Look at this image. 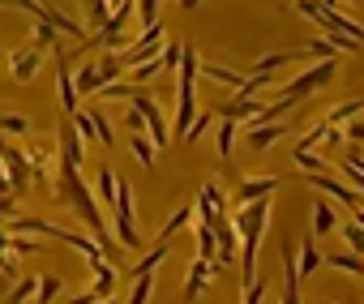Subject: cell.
<instances>
[{
	"label": "cell",
	"instance_id": "cell-1",
	"mask_svg": "<svg viewBox=\"0 0 364 304\" xmlns=\"http://www.w3.org/2000/svg\"><path fill=\"white\" fill-rule=\"evenodd\" d=\"M334 77H338V56H334V60H313V65H309V69H300L287 86H279V99H287V103L309 99V94L326 90Z\"/></svg>",
	"mask_w": 364,
	"mask_h": 304
},
{
	"label": "cell",
	"instance_id": "cell-2",
	"mask_svg": "<svg viewBox=\"0 0 364 304\" xmlns=\"http://www.w3.org/2000/svg\"><path fill=\"white\" fill-rule=\"evenodd\" d=\"M163 35H167V31H163V22H159V26H150V31H141V35H137V39L120 52V65H124V69H137V65L154 60V56L163 52V43H167Z\"/></svg>",
	"mask_w": 364,
	"mask_h": 304
},
{
	"label": "cell",
	"instance_id": "cell-3",
	"mask_svg": "<svg viewBox=\"0 0 364 304\" xmlns=\"http://www.w3.org/2000/svg\"><path fill=\"white\" fill-rule=\"evenodd\" d=\"M0 168L9 172V185H14V193H22V189L35 180V172H31V159H26V150L9 146V141H5V133H0Z\"/></svg>",
	"mask_w": 364,
	"mask_h": 304
},
{
	"label": "cell",
	"instance_id": "cell-4",
	"mask_svg": "<svg viewBox=\"0 0 364 304\" xmlns=\"http://www.w3.org/2000/svg\"><path fill=\"white\" fill-rule=\"evenodd\" d=\"M129 103H133V107H137V112L146 116V124H150V141H154V146L163 150V146L171 141V124L163 120V112H159V99H154V94H146V90H137V94H133Z\"/></svg>",
	"mask_w": 364,
	"mask_h": 304
},
{
	"label": "cell",
	"instance_id": "cell-5",
	"mask_svg": "<svg viewBox=\"0 0 364 304\" xmlns=\"http://www.w3.org/2000/svg\"><path fill=\"white\" fill-rule=\"evenodd\" d=\"M56 94H60V107H65V116L73 120L77 116V82H73V69H69V56H65V48H56Z\"/></svg>",
	"mask_w": 364,
	"mask_h": 304
},
{
	"label": "cell",
	"instance_id": "cell-6",
	"mask_svg": "<svg viewBox=\"0 0 364 304\" xmlns=\"http://www.w3.org/2000/svg\"><path fill=\"white\" fill-rule=\"evenodd\" d=\"M198 215H202V223H219V219H228V193H223V185H202L198 189Z\"/></svg>",
	"mask_w": 364,
	"mask_h": 304
},
{
	"label": "cell",
	"instance_id": "cell-7",
	"mask_svg": "<svg viewBox=\"0 0 364 304\" xmlns=\"http://www.w3.org/2000/svg\"><path fill=\"white\" fill-rule=\"evenodd\" d=\"M309 185H313L317 193H326L330 202H343V206H351V210H360V202H364V197H360V193H355L351 185H338V180H334V176H326V172L309 176Z\"/></svg>",
	"mask_w": 364,
	"mask_h": 304
},
{
	"label": "cell",
	"instance_id": "cell-8",
	"mask_svg": "<svg viewBox=\"0 0 364 304\" xmlns=\"http://www.w3.org/2000/svg\"><path fill=\"white\" fill-rule=\"evenodd\" d=\"M279 257H283V300L279 304H304L300 300V266H296L291 244H279Z\"/></svg>",
	"mask_w": 364,
	"mask_h": 304
},
{
	"label": "cell",
	"instance_id": "cell-9",
	"mask_svg": "<svg viewBox=\"0 0 364 304\" xmlns=\"http://www.w3.org/2000/svg\"><path fill=\"white\" fill-rule=\"evenodd\" d=\"M215 112H219V120H249V124H253V120L262 116V103H257L253 94H232V99L219 103Z\"/></svg>",
	"mask_w": 364,
	"mask_h": 304
},
{
	"label": "cell",
	"instance_id": "cell-10",
	"mask_svg": "<svg viewBox=\"0 0 364 304\" xmlns=\"http://www.w3.org/2000/svg\"><path fill=\"white\" fill-rule=\"evenodd\" d=\"M215 261H206V257H193V266H189V278H185V304H193L206 287H210V278H215Z\"/></svg>",
	"mask_w": 364,
	"mask_h": 304
},
{
	"label": "cell",
	"instance_id": "cell-11",
	"mask_svg": "<svg viewBox=\"0 0 364 304\" xmlns=\"http://www.w3.org/2000/svg\"><path fill=\"white\" fill-rule=\"evenodd\" d=\"M283 133H287V124H283V120H279V124H249V129H245V146H249V150H257V155H266V150H270Z\"/></svg>",
	"mask_w": 364,
	"mask_h": 304
},
{
	"label": "cell",
	"instance_id": "cell-12",
	"mask_svg": "<svg viewBox=\"0 0 364 304\" xmlns=\"http://www.w3.org/2000/svg\"><path fill=\"white\" fill-rule=\"evenodd\" d=\"M56 146H60V159H65V163L82 168V159H86V141H82V133L73 129V120L60 124V141H56Z\"/></svg>",
	"mask_w": 364,
	"mask_h": 304
},
{
	"label": "cell",
	"instance_id": "cell-13",
	"mask_svg": "<svg viewBox=\"0 0 364 304\" xmlns=\"http://www.w3.org/2000/svg\"><path fill=\"white\" fill-rule=\"evenodd\" d=\"M215 232H219V261H215V266L223 270V266H232V261L240 257V232L232 227V219H219Z\"/></svg>",
	"mask_w": 364,
	"mask_h": 304
},
{
	"label": "cell",
	"instance_id": "cell-14",
	"mask_svg": "<svg viewBox=\"0 0 364 304\" xmlns=\"http://www.w3.org/2000/svg\"><path fill=\"white\" fill-rule=\"evenodd\" d=\"M39 65H43V52H39V48H22V52L9 56V73H14V82H31V77L39 73Z\"/></svg>",
	"mask_w": 364,
	"mask_h": 304
},
{
	"label": "cell",
	"instance_id": "cell-15",
	"mask_svg": "<svg viewBox=\"0 0 364 304\" xmlns=\"http://www.w3.org/2000/svg\"><path fill=\"white\" fill-rule=\"evenodd\" d=\"M274 189H279V176H249V180H240L236 197H240V206H249V202L274 197Z\"/></svg>",
	"mask_w": 364,
	"mask_h": 304
},
{
	"label": "cell",
	"instance_id": "cell-16",
	"mask_svg": "<svg viewBox=\"0 0 364 304\" xmlns=\"http://www.w3.org/2000/svg\"><path fill=\"white\" fill-rule=\"evenodd\" d=\"M202 73H206L210 82H219V86H232L236 94H240V90L249 86V77H253L249 69H228V65H206V60H202Z\"/></svg>",
	"mask_w": 364,
	"mask_h": 304
},
{
	"label": "cell",
	"instance_id": "cell-17",
	"mask_svg": "<svg viewBox=\"0 0 364 304\" xmlns=\"http://www.w3.org/2000/svg\"><path fill=\"white\" fill-rule=\"evenodd\" d=\"M236 141H240V120H219L215 124V155L219 159H232Z\"/></svg>",
	"mask_w": 364,
	"mask_h": 304
},
{
	"label": "cell",
	"instance_id": "cell-18",
	"mask_svg": "<svg viewBox=\"0 0 364 304\" xmlns=\"http://www.w3.org/2000/svg\"><path fill=\"white\" fill-rule=\"evenodd\" d=\"M334 227H338V210H334V202H330V197L313 202V236H330Z\"/></svg>",
	"mask_w": 364,
	"mask_h": 304
},
{
	"label": "cell",
	"instance_id": "cell-19",
	"mask_svg": "<svg viewBox=\"0 0 364 304\" xmlns=\"http://www.w3.org/2000/svg\"><path fill=\"white\" fill-rule=\"evenodd\" d=\"M291 13H304V18H313V22L321 26V35H334V31H330V9L321 5V0H291Z\"/></svg>",
	"mask_w": 364,
	"mask_h": 304
},
{
	"label": "cell",
	"instance_id": "cell-20",
	"mask_svg": "<svg viewBox=\"0 0 364 304\" xmlns=\"http://www.w3.org/2000/svg\"><path fill=\"white\" fill-rule=\"evenodd\" d=\"M129 150H133V159L150 172L154 168V155H159V146L150 141V133H129Z\"/></svg>",
	"mask_w": 364,
	"mask_h": 304
},
{
	"label": "cell",
	"instance_id": "cell-21",
	"mask_svg": "<svg viewBox=\"0 0 364 304\" xmlns=\"http://www.w3.org/2000/svg\"><path fill=\"white\" fill-rule=\"evenodd\" d=\"M73 82H77V94H99V90H103V73H99V60H86V65L73 73Z\"/></svg>",
	"mask_w": 364,
	"mask_h": 304
},
{
	"label": "cell",
	"instance_id": "cell-22",
	"mask_svg": "<svg viewBox=\"0 0 364 304\" xmlns=\"http://www.w3.org/2000/svg\"><path fill=\"white\" fill-rule=\"evenodd\" d=\"M193 215H198V206H176V215L159 227V244H171V236H176L180 227H189V223H193Z\"/></svg>",
	"mask_w": 364,
	"mask_h": 304
},
{
	"label": "cell",
	"instance_id": "cell-23",
	"mask_svg": "<svg viewBox=\"0 0 364 304\" xmlns=\"http://www.w3.org/2000/svg\"><path fill=\"white\" fill-rule=\"evenodd\" d=\"M296 266H300V278H309V274H317V270L326 266V253L317 249V240H304V244H300V261H296Z\"/></svg>",
	"mask_w": 364,
	"mask_h": 304
},
{
	"label": "cell",
	"instance_id": "cell-24",
	"mask_svg": "<svg viewBox=\"0 0 364 304\" xmlns=\"http://www.w3.org/2000/svg\"><path fill=\"white\" fill-rule=\"evenodd\" d=\"M198 257L219 261V232H215V223H198Z\"/></svg>",
	"mask_w": 364,
	"mask_h": 304
},
{
	"label": "cell",
	"instance_id": "cell-25",
	"mask_svg": "<svg viewBox=\"0 0 364 304\" xmlns=\"http://www.w3.org/2000/svg\"><path fill=\"white\" fill-rule=\"evenodd\" d=\"M167 249H171V244H154V249H150V253H146V257H141V261H137V266L129 270V278H141V274H154V270H159V266L167 261Z\"/></svg>",
	"mask_w": 364,
	"mask_h": 304
},
{
	"label": "cell",
	"instance_id": "cell-26",
	"mask_svg": "<svg viewBox=\"0 0 364 304\" xmlns=\"http://www.w3.org/2000/svg\"><path fill=\"white\" fill-rule=\"evenodd\" d=\"M116 189H120V176L112 172V168H99V202L112 210L116 206Z\"/></svg>",
	"mask_w": 364,
	"mask_h": 304
},
{
	"label": "cell",
	"instance_id": "cell-27",
	"mask_svg": "<svg viewBox=\"0 0 364 304\" xmlns=\"http://www.w3.org/2000/svg\"><path fill=\"white\" fill-rule=\"evenodd\" d=\"M326 266L330 270H343V274H364V257L360 253H330Z\"/></svg>",
	"mask_w": 364,
	"mask_h": 304
},
{
	"label": "cell",
	"instance_id": "cell-28",
	"mask_svg": "<svg viewBox=\"0 0 364 304\" xmlns=\"http://www.w3.org/2000/svg\"><path fill=\"white\" fill-rule=\"evenodd\" d=\"M60 291H65L60 274H39V291H35V304H52Z\"/></svg>",
	"mask_w": 364,
	"mask_h": 304
},
{
	"label": "cell",
	"instance_id": "cell-29",
	"mask_svg": "<svg viewBox=\"0 0 364 304\" xmlns=\"http://www.w3.org/2000/svg\"><path fill=\"white\" fill-rule=\"evenodd\" d=\"M291 159H296V168H300V172H309V176L326 172V159L317 155V150H291Z\"/></svg>",
	"mask_w": 364,
	"mask_h": 304
},
{
	"label": "cell",
	"instance_id": "cell-30",
	"mask_svg": "<svg viewBox=\"0 0 364 304\" xmlns=\"http://www.w3.org/2000/svg\"><path fill=\"white\" fill-rule=\"evenodd\" d=\"M35 291H39V278H31V274H26V278H18V283H14V291L5 295V304H26V300H35Z\"/></svg>",
	"mask_w": 364,
	"mask_h": 304
},
{
	"label": "cell",
	"instance_id": "cell-31",
	"mask_svg": "<svg viewBox=\"0 0 364 304\" xmlns=\"http://www.w3.org/2000/svg\"><path fill=\"white\" fill-rule=\"evenodd\" d=\"M159 73H167V69H163V56H154V60H146V65L129 69V82H133V86H141V82H150V77H159Z\"/></svg>",
	"mask_w": 364,
	"mask_h": 304
},
{
	"label": "cell",
	"instance_id": "cell-32",
	"mask_svg": "<svg viewBox=\"0 0 364 304\" xmlns=\"http://www.w3.org/2000/svg\"><path fill=\"white\" fill-rule=\"evenodd\" d=\"M133 5H137V22H141V31L159 26V5H163V0H133Z\"/></svg>",
	"mask_w": 364,
	"mask_h": 304
},
{
	"label": "cell",
	"instance_id": "cell-33",
	"mask_svg": "<svg viewBox=\"0 0 364 304\" xmlns=\"http://www.w3.org/2000/svg\"><path fill=\"white\" fill-rule=\"evenodd\" d=\"M90 124H95V141H99V146H112V141H116V137H112V120H107L99 107H90Z\"/></svg>",
	"mask_w": 364,
	"mask_h": 304
},
{
	"label": "cell",
	"instance_id": "cell-34",
	"mask_svg": "<svg viewBox=\"0 0 364 304\" xmlns=\"http://www.w3.org/2000/svg\"><path fill=\"white\" fill-rule=\"evenodd\" d=\"M31 35H35V48H39V52H43V48H56V39H60V31H56L52 22H35Z\"/></svg>",
	"mask_w": 364,
	"mask_h": 304
},
{
	"label": "cell",
	"instance_id": "cell-35",
	"mask_svg": "<svg viewBox=\"0 0 364 304\" xmlns=\"http://www.w3.org/2000/svg\"><path fill=\"white\" fill-rule=\"evenodd\" d=\"M150 291H154V274H141V278H133L129 304H150Z\"/></svg>",
	"mask_w": 364,
	"mask_h": 304
},
{
	"label": "cell",
	"instance_id": "cell-36",
	"mask_svg": "<svg viewBox=\"0 0 364 304\" xmlns=\"http://www.w3.org/2000/svg\"><path fill=\"white\" fill-rule=\"evenodd\" d=\"M137 90H141V86H133V82H112V86H103L95 99H133Z\"/></svg>",
	"mask_w": 364,
	"mask_h": 304
},
{
	"label": "cell",
	"instance_id": "cell-37",
	"mask_svg": "<svg viewBox=\"0 0 364 304\" xmlns=\"http://www.w3.org/2000/svg\"><path fill=\"white\" fill-rule=\"evenodd\" d=\"M343 240H347V249H351V253H360V257H364V227H360L355 219H351V223H343Z\"/></svg>",
	"mask_w": 364,
	"mask_h": 304
},
{
	"label": "cell",
	"instance_id": "cell-38",
	"mask_svg": "<svg viewBox=\"0 0 364 304\" xmlns=\"http://www.w3.org/2000/svg\"><path fill=\"white\" fill-rule=\"evenodd\" d=\"M86 18H90V26H107V18H112V9H107V0H86Z\"/></svg>",
	"mask_w": 364,
	"mask_h": 304
},
{
	"label": "cell",
	"instance_id": "cell-39",
	"mask_svg": "<svg viewBox=\"0 0 364 304\" xmlns=\"http://www.w3.org/2000/svg\"><path fill=\"white\" fill-rule=\"evenodd\" d=\"M0 133L22 137V133H31V120H26V116H0Z\"/></svg>",
	"mask_w": 364,
	"mask_h": 304
},
{
	"label": "cell",
	"instance_id": "cell-40",
	"mask_svg": "<svg viewBox=\"0 0 364 304\" xmlns=\"http://www.w3.org/2000/svg\"><path fill=\"white\" fill-rule=\"evenodd\" d=\"M124 129H129V133H150V124H146V116H141V112H137L133 103H129V112H124Z\"/></svg>",
	"mask_w": 364,
	"mask_h": 304
},
{
	"label": "cell",
	"instance_id": "cell-41",
	"mask_svg": "<svg viewBox=\"0 0 364 304\" xmlns=\"http://www.w3.org/2000/svg\"><path fill=\"white\" fill-rule=\"evenodd\" d=\"M18 219V193H0V223Z\"/></svg>",
	"mask_w": 364,
	"mask_h": 304
},
{
	"label": "cell",
	"instance_id": "cell-42",
	"mask_svg": "<svg viewBox=\"0 0 364 304\" xmlns=\"http://www.w3.org/2000/svg\"><path fill=\"white\" fill-rule=\"evenodd\" d=\"M210 124H215V112H198V120H193V129H189V137H185V141H198Z\"/></svg>",
	"mask_w": 364,
	"mask_h": 304
},
{
	"label": "cell",
	"instance_id": "cell-43",
	"mask_svg": "<svg viewBox=\"0 0 364 304\" xmlns=\"http://www.w3.org/2000/svg\"><path fill=\"white\" fill-rule=\"evenodd\" d=\"M0 274H5V278H18V253L0 249Z\"/></svg>",
	"mask_w": 364,
	"mask_h": 304
},
{
	"label": "cell",
	"instance_id": "cell-44",
	"mask_svg": "<svg viewBox=\"0 0 364 304\" xmlns=\"http://www.w3.org/2000/svg\"><path fill=\"white\" fill-rule=\"evenodd\" d=\"M343 172H347V180H351V189H355V193L364 197V172L355 168V159H347V163H343Z\"/></svg>",
	"mask_w": 364,
	"mask_h": 304
},
{
	"label": "cell",
	"instance_id": "cell-45",
	"mask_svg": "<svg viewBox=\"0 0 364 304\" xmlns=\"http://www.w3.org/2000/svg\"><path fill=\"white\" fill-rule=\"evenodd\" d=\"M262 300H266V283L257 278V283H249V287H245V300H240V304H262Z\"/></svg>",
	"mask_w": 364,
	"mask_h": 304
},
{
	"label": "cell",
	"instance_id": "cell-46",
	"mask_svg": "<svg viewBox=\"0 0 364 304\" xmlns=\"http://www.w3.org/2000/svg\"><path fill=\"white\" fill-rule=\"evenodd\" d=\"M347 141H364V116H355V120H347Z\"/></svg>",
	"mask_w": 364,
	"mask_h": 304
},
{
	"label": "cell",
	"instance_id": "cell-47",
	"mask_svg": "<svg viewBox=\"0 0 364 304\" xmlns=\"http://www.w3.org/2000/svg\"><path fill=\"white\" fill-rule=\"evenodd\" d=\"M180 9H185V13H193V9H202V0H180Z\"/></svg>",
	"mask_w": 364,
	"mask_h": 304
},
{
	"label": "cell",
	"instance_id": "cell-48",
	"mask_svg": "<svg viewBox=\"0 0 364 304\" xmlns=\"http://www.w3.org/2000/svg\"><path fill=\"white\" fill-rule=\"evenodd\" d=\"M120 5H129V0H107V9H112V13H116Z\"/></svg>",
	"mask_w": 364,
	"mask_h": 304
},
{
	"label": "cell",
	"instance_id": "cell-49",
	"mask_svg": "<svg viewBox=\"0 0 364 304\" xmlns=\"http://www.w3.org/2000/svg\"><path fill=\"white\" fill-rule=\"evenodd\" d=\"M347 159H355V168H360V172H364V155H347Z\"/></svg>",
	"mask_w": 364,
	"mask_h": 304
},
{
	"label": "cell",
	"instance_id": "cell-50",
	"mask_svg": "<svg viewBox=\"0 0 364 304\" xmlns=\"http://www.w3.org/2000/svg\"><path fill=\"white\" fill-rule=\"evenodd\" d=\"M355 223H360V227H364V206H360V210H355Z\"/></svg>",
	"mask_w": 364,
	"mask_h": 304
},
{
	"label": "cell",
	"instance_id": "cell-51",
	"mask_svg": "<svg viewBox=\"0 0 364 304\" xmlns=\"http://www.w3.org/2000/svg\"><path fill=\"white\" fill-rule=\"evenodd\" d=\"M326 304H343V300H326Z\"/></svg>",
	"mask_w": 364,
	"mask_h": 304
},
{
	"label": "cell",
	"instance_id": "cell-52",
	"mask_svg": "<svg viewBox=\"0 0 364 304\" xmlns=\"http://www.w3.org/2000/svg\"><path fill=\"white\" fill-rule=\"evenodd\" d=\"M99 304H116V300H99Z\"/></svg>",
	"mask_w": 364,
	"mask_h": 304
}]
</instances>
